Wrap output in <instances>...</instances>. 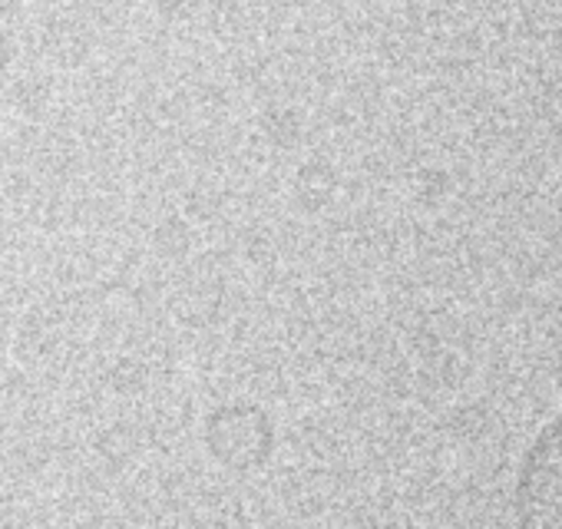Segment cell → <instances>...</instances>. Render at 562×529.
Listing matches in <instances>:
<instances>
[{
  "label": "cell",
  "instance_id": "6da1fadb",
  "mask_svg": "<svg viewBox=\"0 0 562 529\" xmlns=\"http://www.w3.org/2000/svg\"><path fill=\"white\" fill-rule=\"evenodd\" d=\"M513 509L522 526H562V414L529 440L516 466Z\"/></svg>",
  "mask_w": 562,
  "mask_h": 529
}]
</instances>
